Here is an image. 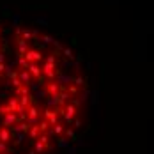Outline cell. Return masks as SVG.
Instances as JSON below:
<instances>
[{"label":"cell","instance_id":"6da1fadb","mask_svg":"<svg viewBox=\"0 0 154 154\" xmlns=\"http://www.w3.org/2000/svg\"><path fill=\"white\" fill-rule=\"evenodd\" d=\"M41 115H43V112L35 106V105H30V106L27 108V122L30 124V126H37Z\"/></svg>","mask_w":154,"mask_h":154},{"label":"cell","instance_id":"7a4b0ae2","mask_svg":"<svg viewBox=\"0 0 154 154\" xmlns=\"http://www.w3.org/2000/svg\"><path fill=\"white\" fill-rule=\"evenodd\" d=\"M76 112L78 108L75 106V103H67L64 106V121H66V124H73L75 117H76Z\"/></svg>","mask_w":154,"mask_h":154},{"label":"cell","instance_id":"3957f363","mask_svg":"<svg viewBox=\"0 0 154 154\" xmlns=\"http://www.w3.org/2000/svg\"><path fill=\"white\" fill-rule=\"evenodd\" d=\"M59 69V66H55V64H50V62H45V66H43V76L48 78L50 82L51 80H55L57 78V71Z\"/></svg>","mask_w":154,"mask_h":154},{"label":"cell","instance_id":"277c9868","mask_svg":"<svg viewBox=\"0 0 154 154\" xmlns=\"http://www.w3.org/2000/svg\"><path fill=\"white\" fill-rule=\"evenodd\" d=\"M0 122H2V126H5V128H13L14 124L21 122V121H20V117H18V113H16V112H9L7 115L0 117Z\"/></svg>","mask_w":154,"mask_h":154},{"label":"cell","instance_id":"5b68a950","mask_svg":"<svg viewBox=\"0 0 154 154\" xmlns=\"http://www.w3.org/2000/svg\"><path fill=\"white\" fill-rule=\"evenodd\" d=\"M25 60L29 62H45V55L39 51V50H34V48H30L27 53H25Z\"/></svg>","mask_w":154,"mask_h":154},{"label":"cell","instance_id":"8992f818","mask_svg":"<svg viewBox=\"0 0 154 154\" xmlns=\"http://www.w3.org/2000/svg\"><path fill=\"white\" fill-rule=\"evenodd\" d=\"M43 119H48L50 126H57V124H59V115H57V112L51 110V108H46V110L43 112Z\"/></svg>","mask_w":154,"mask_h":154},{"label":"cell","instance_id":"52a82bcc","mask_svg":"<svg viewBox=\"0 0 154 154\" xmlns=\"http://www.w3.org/2000/svg\"><path fill=\"white\" fill-rule=\"evenodd\" d=\"M60 87H64V85H71V83H75V78L71 76V75H67V73H57V80H55Z\"/></svg>","mask_w":154,"mask_h":154},{"label":"cell","instance_id":"ba28073f","mask_svg":"<svg viewBox=\"0 0 154 154\" xmlns=\"http://www.w3.org/2000/svg\"><path fill=\"white\" fill-rule=\"evenodd\" d=\"M27 69H29V73L32 75V78H34V80H39V78L43 76V67H41L37 62H30Z\"/></svg>","mask_w":154,"mask_h":154},{"label":"cell","instance_id":"9c48e42d","mask_svg":"<svg viewBox=\"0 0 154 154\" xmlns=\"http://www.w3.org/2000/svg\"><path fill=\"white\" fill-rule=\"evenodd\" d=\"M16 45H18V57H25V53L30 50V45L25 39H21V37L16 39Z\"/></svg>","mask_w":154,"mask_h":154},{"label":"cell","instance_id":"30bf717a","mask_svg":"<svg viewBox=\"0 0 154 154\" xmlns=\"http://www.w3.org/2000/svg\"><path fill=\"white\" fill-rule=\"evenodd\" d=\"M18 76H20V80H21L23 85H29V87H30V83L34 82V78H32V75L29 73V69H21V71L18 73Z\"/></svg>","mask_w":154,"mask_h":154},{"label":"cell","instance_id":"8fae6325","mask_svg":"<svg viewBox=\"0 0 154 154\" xmlns=\"http://www.w3.org/2000/svg\"><path fill=\"white\" fill-rule=\"evenodd\" d=\"M11 138H13V135H11V129L0 124V142H5V143H9V142H11Z\"/></svg>","mask_w":154,"mask_h":154},{"label":"cell","instance_id":"7c38bea8","mask_svg":"<svg viewBox=\"0 0 154 154\" xmlns=\"http://www.w3.org/2000/svg\"><path fill=\"white\" fill-rule=\"evenodd\" d=\"M46 91H48V96H53V94H59L60 92V85L55 82V80H51V82H48L46 85Z\"/></svg>","mask_w":154,"mask_h":154},{"label":"cell","instance_id":"4fadbf2b","mask_svg":"<svg viewBox=\"0 0 154 154\" xmlns=\"http://www.w3.org/2000/svg\"><path fill=\"white\" fill-rule=\"evenodd\" d=\"M46 106L48 108H57L59 106V94H53V96H48V99H46Z\"/></svg>","mask_w":154,"mask_h":154},{"label":"cell","instance_id":"5bb4252c","mask_svg":"<svg viewBox=\"0 0 154 154\" xmlns=\"http://www.w3.org/2000/svg\"><path fill=\"white\" fill-rule=\"evenodd\" d=\"M34 151L37 154H45V151H48V147L43 143V142H39V140H34Z\"/></svg>","mask_w":154,"mask_h":154},{"label":"cell","instance_id":"9a60e30c","mask_svg":"<svg viewBox=\"0 0 154 154\" xmlns=\"http://www.w3.org/2000/svg\"><path fill=\"white\" fill-rule=\"evenodd\" d=\"M18 105H20V96H13V97H9V101H7V106L11 108V112H16Z\"/></svg>","mask_w":154,"mask_h":154},{"label":"cell","instance_id":"2e32d148","mask_svg":"<svg viewBox=\"0 0 154 154\" xmlns=\"http://www.w3.org/2000/svg\"><path fill=\"white\" fill-rule=\"evenodd\" d=\"M35 41H39L41 46H46V45H53V43H55V39H53L51 35H41V37L35 39Z\"/></svg>","mask_w":154,"mask_h":154},{"label":"cell","instance_id":"e0dca14e","mask_svg":"<svg viewBox=\"0 0 154 154\" xmlns=\"http://www.w3.org/2000/svg\"><path fill=\"white\" fill-rule=\"evenodd\" d=\"M20 105H23L25 108H29L30 105H34V103H32V97L29 96V94H23V96H20Z\"/></svg>","mask_w":154,"mask_h":154},{"label":"cell","instance_id":"ac0fdd59","mask_svg":"<svg viewBox=\"0 0 154 154\" xmlns=\"http://www.w3.org/2000/svg\"><path fill=\"white\" fill-rule=\"evenodd\" d=\"M64 137L69 140V142H76V140H78L76 133L73 131V128H66V133H64Z\"/></svg>","mask_w":154,"mask_h":154},{"label":"cell","instance_id":"d6986e66","mask_svg":"<svg viewBox=\"0 0 154 154\" xmlns=\"http://www.w3.org/2000/svg\"><path fill=\"white\" fill-rule=\"evenodd\" d=\"M46 96H48V91H46V87H45V89H39V91L34 92V99H35V101H41V99H45Z\"/></svg>","mask_w":154,"mask_h":154},{"label":"cell","instance_id":"ffe728a7","mask_svg":"<svg viewBox=\"0 0 154 154\" xmlns=\"http://www.w3.org/2000/svg\"><path fill=\"white\" fill-rule=\"evenodd\" d=\"M62 55H64V57H66L67 60H75V57H76V55L73 53V48H71V46L64 48V50H62Z\"/></svg>","mask_w":154,"mask_h":154},{"label":"cell","instance_id":"44dd1931","mask_svg":"<svg viewBox=\"0 0 154 154\" xmlns=\"http://www.w3.org/2000/svg\"><path fill=\"white\" fill-rule=\"evenodd\" d=\"M29 135H30L32 140H37V138H39V135H41V129H39V126H30V131H29Z\"/></svg>","mask_w":154,"mask_h":154},{"label":"cell","instance_id":"7402d4cb","mask_svg":"<svg viewBox=\"0 0 154 154\" xmlns=\"http://www.w3.org/2000/svg\"><path fill=\"white\" fill-rule=\"evenodd\" d=\"M57 145H59V147H62V149H69V147H71V142L66 138V137H59V140H57Z\"/></svg>","mask_w":154,"mask_h":154},{"label":"cell","instance_id":"603a6c76","mask_svg":"<svg viewBox=\"0 0 154 154\" xmlns=\"http://www.w3.org/2000/svg\"><path fill=\"white\" fill-rule=\"evenodd\" d=\"M16 64H18V60H13V62H9V64H5V76L7 78L14 73V66Z\"/></svg>","mask_w":154,"mask_h":154},{"label":"cell","instance_id":"cb8c5ba5","mask_svg":"<svg viewBox=\"0 0 154 154\" xmlns=\"http://www.w3.org/2000/svg\"><path fill=\"white\" fill-rule=\"evenodd\" d=\"M29 92H30V87L29 85H21V87L14 89V96H23V94H29Z\"/></svg>","mask_w":154,"mask_h":154},{"label":"cell","instance_id":"d4e9b609","mask_svg":"<svg viewBox=\"0 0 154 154\" xmlns=\"http://www.w3.org/2000/svg\"><path fill=\"white\" fill-rule=\"evenodd\" d=\"M13 142H14V145H21L23 142H25V138H27V133H18V135H14L13 137Z\"/></svg>","mask_w":154,"mask_h":154},{"label":"cell","instance_id":"484cf974","mask_svg":"<svg viewBox=\"0 0 154 154\" xmlns=\"http://www.w3.org/2000/svg\"><path fill=\"white\" fill-rule=\"evenodd\" d=\"M51 129H53V135H57V137H64V133H66V128H64L62 124H57V126H53Z\"/></svg>","mask_w":154,"mask_h":154},{"label":"cell","instance_id":"4316f807","mask_svg":"<svg viewBox=\"0 0 154 154\" xmlns=\"http://www.w3.org/2000/svg\"><path fill=\"white\" fill-rule=\"evenodd\" d=\"M39 129H41V133H46L48 129H50V122H48V119H43V121H39Z\"/></svg>","mask_w":154,"mask_h":154},{"label":"cell","instance_id":"83f0119b","mask_svg":"<svg viewBox=\"0 0 154 154\" xmlns=\"http://www.w3.org/2000/svg\"><path fill=\"white\" fill-rule=\"evenodd\" d=\"M21 39H25L27 43H29V41H32V39H34V35H32V30L25 29V30L21 32Z\"/></svg>","mask_w":154,"mask_h":154},{"label":"cell","instance_id":"f1b7e54d","mask_svg":"<svg viewBox=\"0 0 154 154\" xmlns=\"http://www.w3.org/2000/svg\"><path fill=\"white\" fill-rule=\"evenodd\" d=\"M13 149H11V145L9 143H5V142H0V154H5V152H11Z\"/></svg>","mask_w":154,"mask_h":154},{"label":"cell","instance_id":"f546056e","mask_svg":"<svg viewBox=\"0 0 154 154\" xmlns=\"http://www.w3.org/2000/svg\"><path fill=\"white\" fill-rule=\"evenodd\" d=\"M34 23L43 25V27H48V20L45 18V16H37V18H34Z\"/></svg>","mask_w":154,"mask_h":154},{"label":"cell","instance_id":"4dcf8cb0","mask_svg":"<svg viewBox=\"0 0 154 154\" xmlns=\"http://www.w3.org/2000/svg\"><path fill=\"white\" fill-rule=\"evenodd\" d=\"M39 89H43V83H41L39 80H34V82L30 83V91L35 92V91H39Z\"/></svg>","mask_w":154,"mask_h":154},{"label":"cell","instance_id":"1f68e13d","mask_svg":"<svg viewBox=\"0 0 154 154\" xmlns=\"http://www.w3.org/2000/svg\"><path fill=\"white\" fill-rule=\"evenodd\" d=\"M57 53H53V55H48L46 59H45V62H50V64H55V66H60V62L57 60V57H55Z\"/></svg>","mask_w":154,"mask_h":154},{"label":"cell","instance_id":"d6a6232c","mask_svg":"<svg viewBox=\"0 0 154 154\" xmlns=\"http://www.w3.org/2000/svg\"><path fill=\"white\" fill-rule=\"evenodd\" d=\"M91 96H92V92H91V91H87V89H85V91H83V92H82V96H80V97H78V99H80V101H82V103H85V101H87V99H89V97H91Z\"/></svg>","mask_w":154,"mask_h":154},{"label":"cell","instance_id":"836d02e7","mask_svg":"<svg viewBox=\"0 0 154 154\" xmlns=\"http://www.w3.org/2000/svg\"><path fill=\"white\" fill-rule=\"evenodd\" d=\"M75 85H76V87H83V85H85V78L82 76V75H78V76L75 78Z\"/></svg>","mask_w":154,"mask_h":154},{"label":"cell","instance_id":"e575fe53","mask_svg":"<svg viewBox=\"0 0 154 154\" xmlns=\"http://www.w3.org/2000/svg\"><path fill=\"white\" fill-rule=\"evenodd\" d=\"M9 112H11V108L7 106V105H2V103H0V117H4V115H7Z\"/></svg>","mask_w":154,"mask_h":154},{"label":"cell","instance_id":"d590c367","mask_svg":"<svg viewBox=\"0 0 154 154\" xmlns=\"http://www.w3.org/2000/svg\"><path fill=\"white\" fill-rule=\"evenodd\" d=\"M78 89H80V87H76V85H73V83H71V85L67 87V92H69V96H76Z\"/></svg>","mask_w":154,"mask_h":154},{"label":"cell","instance_id":"8d00e7d4","mask_svg":"<svg viewBox=\"0 0 154 154\" xmlns=\"http://www.w3.org/2000/svg\"><path fill=\"white\" fill-rule=\"evenodd\" d=\"M11 20H13V25H14V27H20V21H21V16L18 14V13L11 16Z\"/></svg>","mask_w":154,"mask_h":154},{"label":"cell","instance_id":"74e56055","mask_svg":"<svg viewBox=\"0 0 154 154\" xmlns=\"http://www.w3.org/2000/svg\"><path fill=\"white\" fill-rule=\"evenodd\" d=\"M16 60H18V66H21L23 69H27V67H29V62L25 60V57H18Z\"/></svg>","mask_w":154,"mask_h":154},{"label":"cell","instance_id":"f35d334b","mask_svg":"<svg viewBox=\"0 0 154 154\" xmlns=\"http://www.w3.org/2000/svg\"><path fill=\"white\" fill-rule=\"evenodd\" d=\"M73 124H75V128H76V129H80V128H82V119H78V117H75V121H73Z\"/></svg>","mask_w":154,"mask_h":154},{"label":"cell","instance_id":"ab89813d","mask_svg":"<svg viewBox=\"0 0 154 154\" xmlns=\"http://www.w3.org/2000/svg\"><path fill=\"white\" fill-rule=\"evenodd\" d=\"M5 59H7V57H5V53H4V51H0V64H5Z\"/></svg>","mask_w":154,"mask_h":154},{"label":"cell","instance_id":"60d3db41","mask_svg":"<svg viewBox=\"0 0 154 154\" xmlns=\"http://www.w3.org/2000/svg\"><path fill=\"white\" fill-rule=\"evenodd\" d=\"M67 154H76V147H69L67 149Z\"/></svg>","mask_w":154,"mask_h":154},{"label":"cell","instance_id":"b9f144b4","mask_svg":"<svg viewBox=\"0 0 154 154\" xmlns=\"http://www.w3.org/2000/svg\"><path fill=\"white\" fill-rule=\"evenodd\" d=\"M2 73H5V64H0V76H2Z\"/></svg>","mask_w":154,"mask_h":154},{"label":"cell","instance_id":"7bdbcfd3","mask_svg":"<svg viewBox=\"0 0 154 154\" xmlns=\"http://www.w3.org/2000/svg\"><path fill=\"white\" fill-rule=\"evenodd\" d=\"M4 97H7V92H5V91H4V92H0V101H2Z\"/></svg>","mask_w":154,"mask_h":154},{"label":"cell","instance_id":"ee69618b","mask_svg":"<svg viewBox=\"0 0 154 154\" xmlns=\"http://www.w3.org/2000/svg\"><path fill=\"white\" fill-rule=\"evenodd\" d=\"M29 154H37V152H35V151H29Z\"/></svg>","mask_w":154,"mask_h":154},{"label":"cell","instance_id":"f6af8a7d","mask_svg":"<svg viewBox=\"0 0 154 154\" xmlns=\"http://www.w3.org/2000/svg\"><path fill=\"white\" fill-rule=\"evenodd\" d=\"M5 154H11V152H5Z\"/></svg>","mask_w":154,"mask_h":154},{"label":"cell","instance_id":"bcb514c9","mask_svg":"<svg viewBox=\"0 0 154 154\" xmlns=\"http://www.w3.org/2000/svg\"><path fill=\"white\" fill-rule=\"evenodd\" d=\"M0 18H2V14H0Z\"/></svg>","mask_w":154,"mask_h":154}]
</instances>
